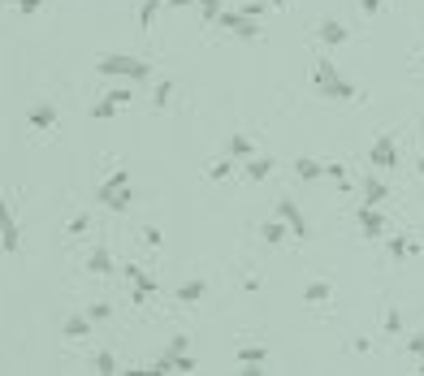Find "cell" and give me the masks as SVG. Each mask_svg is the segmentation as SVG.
Here are the masks:
<instances>
[{"label":"cell","mask_w":424,"mask_h":376,"mask_svg":"<svg viewBox=\"0 0 424 376\" xmlns=\"http://www.w3.org/2000/svg\"><path fill=\"white\" fill-rule=\"evenodd\" d=\"M234 35H238V39H256L260 27H256V22H247V13H242V18H238V27H234Z\"/></svg>","instance_id":"cell-27"},{"label":"cell","mask_w":424,"mask_h":376,"mask_svg":"<svg viewBox=\"0 0 424 376\" xmlns=\"http://www.w3.org/2000/svg\"><path fill=\"white\" fill-rule=\"evenodd\" d=\"M360 9H364V13H377V9H381V0H360Z\"/></svg>","instance_id":"cell-40"},{"label":"cell","mask_w":424,"mask_h":376,"mask_svg":"<svg viewBox=\"0 0 424 376\" xmlns=\"http://www.w3.org/2000/svg\"><path fill=\"white\" fill-rule=\"evenodd\" d=\"M160 5H165V0H143V5H139V27H143V31H152V22H156Z\"/></svg>","instance_id":"cell-17"},{"label":"cell","mask_w":424,"mask_h":376,"mask_svg":"<svg viewBox=\"0 0 424 376\" xmlns=\"http://www.w3.org/2000/svg\"><path fill=\"white\" fill-rule=\"evenodd\" d=\"M182 350H191V342H186V333H178L169 342V355H182Z\"/></svg>","instance_id":"cell-35"},{"label":"cell","mask_w":424,"mask_h":376,"mask_svg":"<svg viewBox=\"0 0 424 376\" xmlns=\"http://www.w3.org/2000/svg\"><path fill=\"white\" fill-rule=\"evenodd\" d=\"M385 329L398 333V329H403V316H398V312H385Z\"/></svg>","instance_id":"cell-37"},{"label":"cell","mask_w":424,"mask_h":376,"mask_svg":"<svg viewBox=\"0 0 424 376\" xmlns=\"http://www.w3.org/2000/svg\"><path fill=\"white\" fill-rule=\"evenodd\" d=\"M420 372H424V359H420Z\"/></svg>","instance_id":"cell-44"},{"label":"cell","mask_w":424,"mask_h":376,"mask_svg":"<svg viewBox=\"0 0 424 376\" xmlns=\"http://www.w3.org/2000/svg\"><path fill=\"white\" fill-rule=\"evenodd\" d=\"M199 363H195V355L191 350H182V355H173V372H195Z\"/></svg>","instance_id":"cell-28"},{"label":"cell","mask_w":424,"mask_h":376,"mask_svg":"<svg viewBox=\"0 0 424 376\" xmlns=\"http://www.w3.org/2000/svg\"><path fill=\"white\" fill-rule=\"evenodd\" d=\"M199 9H204V22H217V13H221V0H199Z\"/></svg>","instance_id":"cell-33"},{"label":"cell","mask_w":424,"mask_h":376,"mask_svg":"<svg viewBox=\"0 0 424 376\" xmlns=\"http://www.w3.org/2000/svg\"><path fill=\"white\" fill-rule=\"evenodd\" d=\"M260 234H264V242H282L290 230H286V221L278 216V221H264V225H260Z\"/></svg>","instance_id":"cell-18"},{"label":"cell","mask_w":424,"mask_h":376,"mask_svg":"<svg viewBox=\"0 0 424 376\" xmlns=\"http://www.w3.org/2000/svg\"><path fill=\"white\" fill-rule=\"evenodd\" d=\"M312 87H316L320 95H329V99H351V95H355V83H346L342 74L334 69L329 57L316 61V69H312Z\"/></svg>","instance_id":"cell-2"},{"label":"cell","mask_w":424,"mask_h":376,"mask_svg":"<svg viewBox=\"0 0 424 376\" xmlns=\"http://www.w3.org/2000/svg\"><path fill=\"white\" fill-rule=\"evenodd\" d=\"M294 173H299L303 182H316V178H325V165L312 160V156H299V160H294Z\"/></svg>","instance_id":"cell-12"},{"label":"cell","mask_w":424,"mask_h":376,"mask_svg":"<svg viewBox=\"0 0 424 376\" xmlns=\"http://www.w3.org/2000/svg\"><path fill=\"white\" fill-rule=\"evenodd\" d=\"M104 186H109V190H121V186H130V173H126V169H117V173H113V178H109Z\"/></svg>","instance_id":"cell-32"},{"label":"cell","mask_w":424,"mask_h":376,"mask_svg":"<svg viewBox=\"0 0 424 376\" xmlns=\"http://www.w3.org/2000/svg\"><path fill=\"white\" fill-rule=\"evenodd\" d=\"M230 173H234V160H217V165L208 169V178H212V182H226Z\"/></svg>","instance_id":"cell-26"},{"label":"cell","mask_w":424,"mask_h":376,"mask_svg":"<svg viewBox=\"0 0 424 376\" xmlns=\"http://www.w3.org/2000/svg\"><path fill=\"white\" fill-rule=\"evenodd\" d=\"M411 251H416V242H411L407 234H390V256H394V260H407Z\"/></svg>","instance_id":"cell-16"},{"label":"cell","mask_w":424,"mask_h":376,"mask_svg":"<svg viewBox=\"0 0 424 376\" xmlns=\"http://www.w3.org/2000/svg\"><path fill=\"white\" fill-rule=\"evenodd\" d=\"M31 125H35V130H53V125H57V109L48 104V99H39V104L31 109Z\"/></svg>","instance_id":"cell-10"},{"label":"cell","mask_w":424,"mask_h":376,"mask_svg":"<svg viewBox=\"0 0 424 376\" xmlns=\"http://www.w3.org/2000/svg\"><path fill=\"white\" fill-rule=\"evenodd\" d=\"M204 294H208V281H204V277H195V281L178 286V303H199Z\"/></svg>","instance_id":"cell-13"},{"label":"cell","mask_w":424,"mask_h":376,"mask_svg":"<svg viewBox=\"0 0 424 376\" xmlns=\"http://www.w3.org/2000/svg\"><path fill=\"white\" fill-rule=\"evenodd\" d=\"M278 216L286 221V230H290L294 238H308V234H312V230H308V216H303V208H299L294 199H282V204H278Z\"/></svg>","instance_id":"cell-6"},{"label":"cell","mask_w":424,"mask_h":376,"mask_svg":"<svg viewBox=\"0 0 424 376\" xmlns=\"http://www.w3.org/2000/svg\"><path fill=\"white\" fill-rule=\"evenodd\" d=\"M416 169H420V178H424V160H416Z\"/></svg>","instance_id":"cell-42"},{"label":"cell","mask_w":424,"mask_h":376,"mask_svg":"<svg viewBox=\"0 0 424 376\" xmlns=\"http://www.w3.org/2000/svg\"><path fill=\"white\" fill-rule=\"evenodd\" d=\"M169 99H173V83H156L152 87V104L156 109H169Z\"/></svg>","instance_id":"cell-24"},{"label":"cell","mask_w":424,"mask_h":376,"mask_svg":"<svg viewBox=\"0 0 424 376\" xmlns=\"http://www.w3.org/2000/svg\"><path fill=\"white\" fill-rule=\"evenodd\" d=\"M87 316H91V324H95V320H109V316H113V307H109V303H91V307H87Z\"/></svg>","instance_id":"cell-31"},{"label":"cell","mask_w":424,"mask_h":376,"mask_svg":"<svg viewBox=\"0 0 424 376\" xmlns=\"http://www.w3.org/2000/svg\"><path fill=\"white\" fill-rule=\"evenodd\" d=\"M329 294H334V286H329V281H312V286L303 290V298H308V303H325Z\"/></svg>","instance_id":"cell-20"},{"label":"cell","mask_w":424,"mask_h":376,"mask_svg":"<svg viewBox=\"0 0 424 376\" xmlns=\"http://www.w3.org/2000/svg\"><path fill=\"white\" fill-rule=\"evenodd\" d=\"M43 0H18V13H39Z\"/></svg>","instance_id":"cell-36"},{"label":"cell","mask_w":424,"mask_h":376,"mask_svg":"<svg viewBox=\"0 0 424 376\" xmlns=\"http://www.w3.org/2000/svg\"><path fill=\"white\" fill-rule=\"evenodd\" d=\"M95 199H100L104 208H113V212H126V208H130V186H121V190L100 186V190H95Z\"/></svg>","instance_id":"cell-9"},{"label":"cell","mask_w":424,"mask_h":376,"mask_svg":"<svg viewBox=\"0 0 424 376\" xmlns=\"http://www.w3.org/2000/svg\"><path fill=\"white\" fill-rule=\"evenodd\" d=\"M407 346H411V355H416V359H424V333H420V337H411Z\"/></svg>","instance_id":"cell-39"},{"label":"cell","mask_w":424,"mask_h":376,"mask_svg":"<svg viewBox=\"0 0 424 376\" xmlns=\"http://www.w3.org/2000/svg\"><path fill=\"white\" fill-rule=\"evenodd\" d=\"M130 95H135V91H126V87H117V91H109V99H113L117 109H121V104H130Z\"/></svg>","instance_id":"cell-34"},{"label":"cell","mask_w":424,"mask_h":376,"mask_svg":"<svg viewBox=\"0 0 424 376\" xmlns=\"http://www.w3.org/2000/svg\"><path fill=\"white\" fill-rule=\"evenodd\" d=\"M100 376H113L117 372V355H113V350H104V355H95V363H91Z\"/></svg>","instance_id":"cell-22"},{"label":"cell","mask_w":424,"mask_h":376,"mask_svg":"<svg viewBox=\"0 0 424 376\" xmlns=\"http://www.w3.org/2000/svg\"><path fill=\"white\" fill-rule=\"evenodd\" d=\"M264 359H268L264 346H242V350H238V363H264Z\"/></svg>","instance_id":"cell-23"},{"label":"cell","mask_w":424,"mask_h":376,"mask_svg":"<svg viewBox=\"0 0 424 376\" xmlns=\"http://www.w3.org/2000/svg\"><path fill=\"white\" fill-rule=\"evenodd\" d=\"M273 5H286V0H273Z\"/></svg>","instance_id":"cell-43"},{"label":"cell","mask_w":424,"mask_h":376,"mask_svg":"<svg viewBox=\"0 0 424 376\" xmlns=\"http://www.w3.org/2000/svg\"><path fill=\"white\" fill-rule=\"evenodd\" d=\"M143 294H156V277H147V272L139 268V277H135V303H143Z\"/></svg>","instance_id":"cell-21"},{"label":"cell","mask_w":424,"mask_h":376,"mask_svg":"<svg viewBox=\"0 0 424 376\" xmlns=\"http://www.w3.org/2000/svg\"><path fill=\"white\" fill-rule=\"evenodd\" d=\"M360 230H364L368 238H385V234H390L385 212H381V208H372V204H364V208H360Z\"/></svg>","instance_id":"cell-7"},{"label":"cell","mask_w":424,"mask_h":376,"mask_svg":"<svg viewBox=\"0 0 424 376\" xmlns=\"http://www.w3.org/2000/svg\"><path fill=\"white\" fill-rule=\"evenodd\" d=\"M143 234H147V242H152V246H160V242H165V234L156 230V225H147V230H143Z\"/></svg>","instance_id":"cell-38"},{"label":"cell","mask_w":424,"mask_h":376,"mask_svg":"<svg viewBox=\"0 0 424 376\" xmlns=\"http://www.w3.org/2000/svg\"><path fill=\"white\" fill-rule=\"evenodd\" d=\"M385 199H390V186H385V182L377 178V169H372L368 178H364V204H372V208H381Z\"/></svg>","instance_id":"cell-8"},{"label":"cell","mask_w":424,"mask_h":376,"mask_svg":"<svg viewBox=\"0 0 424 376\" xmlns=\"http://www.w3.org/2000/svg\"><path fill=\"white\" fill-rule=\"evenodd\" d=\"M91 333V316H69L65 320V337H87Z\"/></svg>","instance_id":"cell-19"},{"label":"cell","mask_w":424,"mask_h":376,"mask_svg":"<svg viewBox=\"0 0 424 376\" xmlns=\"http://www.w3.org/2000/svg\"><path fill=\"white\" fill-rule=\"evenodd\" d=\"M316 39L325 43V48H342L346 39H351V27L338 18H325V22H316Z\"/></svg>","instance_id":"cell-5"},{"label":"cell","mask_w":424,"mask_h":376,"mask_svg":"<svg viewBox=\"0 0 424 376\" xmlns=\"http://www.w3.org/2000/svg\"><path fill=\"white\" fill-rule=\"evenodd\" d=\"M273 165H278L273 156H252V160H247V182H264L273 173Z\"/></svg>","instance_id":"cell-11"},{"label":"cell","mask_w":424,"mask_h":376,"mask_svg":"<svg viewBox=\"0 0 424 376\" xmlns=\"http://www.w3.org/2000/svg\"><path fill=\"white\" fill-rule=\"evenodd\" d=\"M394 165H398V143L390 134H381L368 147V169H394Z\"/></svg>","instance_id":"cell-3"},{"label":"cell","mask_w":424,"mask_h":376,"mask_svg":"<svg viewBox=\"0 0 424 376\" xmlns=\"http://www.w3.org/2000/svg\"><path fill=\"white\" fill-rule=\"evenodd\" d=\"M87 268L95 272V277H109V272H113V256H109L104 246H95V251H91V260H87Z\"/></svg>","instance_id":"cell-14"},{"label":"cell","mask_w":424,"mask_h":376,"mask_svg":"<svg viewBox=\"0 0 424 376\" xmlns=\"http://www.w3.org/2000/svg\"><path fill=\"white\" fill-rule=\"evenodd\" d=\"M256 156V147L247 134H230V160H252Z\"/></svg>","instance_id":"cell-15"},{"label":"cell","mask_w":424,"mask_h":376,"mask_svg":"<svg viewBox=\"0 0 424 376\" xmlns=\"http://www.w3.org/2000/svg\"><path fill=\"white\" fill-rule=\"evenodd\" d=\"M65 230H69L74 238H78V234H87V230H91V216H87V212H78V216H74V221L65 225Z\"/></svg>","instance_id":"cell-29"},{"label":"cell","mask_w":424,"mask_h":376,"mask_svg":"<svg viewBox=\"0 0 424 376\" xmlns=\"http://www.w3.org/2000/svg\"><path fill=\"white\" fill-rule=\"evenodd\" d=\"M325 173H329V178H334L338 186H346V165H342V160H329V165H325Z\"/></svg>","instance_id":"cell-30"},{"label":"cell","mask_w":424,"mask_h":376,"mask_svg":"<svg viewBox=\"0 0 424 376\" xmlns=\"http://www.w3.org/2000/svg\"><path fill=\"white\" fill-rule=\"evenodd\" d=\"M165 5H173V9H186V5H199V0H165Z\"/></svg>","instance_id":"cell-41"},{"label":"cell","mask_w":424,"mask_h":376,"mask_svg":"<svg viewBox=\"0 0 424 376\" xmlns=\"http://www.w3.org/2000/svg\"><path fill=\"white\" fill-rule=\"evenodd\" d=\"M18 242H22L18 216H13V208H9V199L0 195V246H5V251H18Z\"/></svg>","instance_id":"cell-4"},{"label":"cell","mask_w":424,"mask_h":376,"mask_svg":"<svg viewBox=\"0 0 424 376\" xmlns=\"http://www.w3.org/2000/svg\"><path fill=\"white\" fill-rule=\"evenodd\" d=\"M95 69L104 78H130V83H152V65L143 57H130V53H104L95 61Z\"/></svg>","instance_id":"cell-1"},{"label":"cell","mask_w":424,"mask_h":376,"mask_svg":"<svg viewBox=\"0 0 424 376\" xmlns=\"http://www.w3.org/2000/svg\"><path fill=\"white\" fill-rule=\"evenodd\" d=\"M113 113H117V104H113L109 95H104V99H95V104H91V117H95V121H109Z\"/></svg>","instance_id":"cell-25"}]
</instances>
